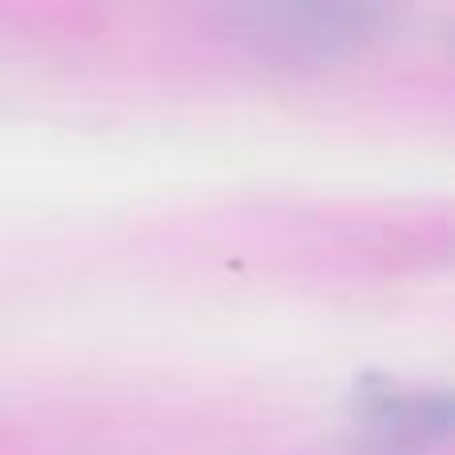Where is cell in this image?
Here are the masks:
<instances>
[{"instance_id":"obj_1","label":"cell","mask_w":455,"mask_h":455,"mask_svg":"<svg viewBox=\"0 0 455 455\" xmlns=\"http://www.w3.org/2000/svg\"><path fill=\"white\" fill-rule=\"evenodd\" d=\"M360 419L379 443H424L448 435V400L443 395H395L387 384H360Z\"/></svg>"},{"instance_id":"obj_2","label":"cell","mask_w":455,"mask_h":455,"mask_svg":"<svg viewBox=\"0 0 455 455\" xmlns=\"http://www.w3.org/2000/svg\"><path fill=\"white\" fill-rule=\"evenodd\" d=\"M363 32L355 8H267L259 12V36L288 48H336Z\"/></svg>"}]
</instances>
